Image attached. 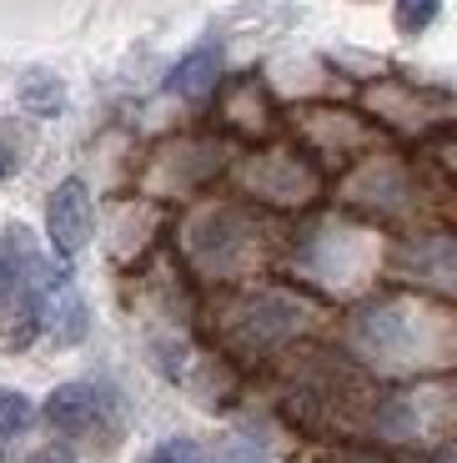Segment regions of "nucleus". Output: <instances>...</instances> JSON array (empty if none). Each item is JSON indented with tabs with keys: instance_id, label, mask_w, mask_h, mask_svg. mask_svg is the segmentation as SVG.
I'll return each mask as SVG.
<instances>
[{
	"instance_id": "1",
	"label": "nucleus",
	"mask_w": 457,
	"mask_h": 463,
	"mask_svg": "<svg viewBox=\"0 0 457 463\" xmlns=\"http://www.w3.org/2000/svg\"><path fill=\"white\" fill-rule=\"evenodd\" d=\"M116 418H121V403L106 383H61L56 393L46 398V423L66 439H91L96 433H111Z\"/></svg>"
},
{
	"instance_id": "2",
	"label": "nucleus",
	"mask_w": 457,
	"mask_h": 463,
	"mask_svg": "<svg viewBox=\"0 0 457 463\" xmlns=\"http://www.w3.org/2000/svg\"><path fill=\"white\" fill-rule=\"evenodd\" d=\"M46 232H51V247L61 257H76L80 247L91 242V192L86 182H61L46 202Z\"/></svg>"
},
{
	"instance_id": "3",
	"label": "nucleus",
	"mask_w": 457,
	"mask_h": 463,
	"mask_svg": "<svg viewBox=\"0 0 457 463\" xmlns=\"http://www.w3.org/2000/svg\"><path fill=\"white\" fill-rule=\"evenodd\" d=\"M217 76H221V51L217 46H196L191 56H182L176 61V71H172V91L176 96H186V101H196V96H206L211 86H217Z\"/></svg>"
},
{
	"instance_id": "4",
	"label": "nucleus",
	"mask_w": 457,
	"mask_h": 463,
	"mask_svg": "<svg viewBox=\"0 0 457 463\" xmlns=\"http://www.w3.org/2000/svg\"><path fill=\"white\" fill-rule=\"evenodd\" d=\"M21 106L31 116H56L61 106H66V86H61L51 71H31L25 86H21Z\"/></svg>"
},
{
	"instance_id": "5",
	"label": "nucleus",
	"mask_w": 457,
	"mask_h": 463,
	"mask_svg": "<svg viewBox=\"0 0 457 463\" xmlns=\"http://www.w3.org/2000/svg\"><path fill=\"white\" fill-rule=\"evenodd\" d=\"M437 11H443V0H397L392 5V21H397L402 35H423L437 21Z\"/></svg>"
},
{
	"instance_id": "6",
	"label": "nucleus",
	"mask_w": 457,
	"mask_h": 463,
	"mask_svg": "<svg viewBox=\"0 0 457 463\" xmlns=\"http://www.w3.org/2000/svg\"><path fill=\"white\" fill-rule=\"evenodd\" d=\"M31 423V398L25 393H0V433H15Z\"/></svg>"
},
{
	"instance_id": "7",
	"label": "nucleus",
	"mask_w": 457,
	"mask_h": 463,
	"mask_svg": "<svg viewBox=\"0 0 457 463\" xmlns=\"http://www.w3.org/2000/svg\"><path fill=\"white\" fill-rule=\"evenodd\" d=\"M146 463H201V449H196L191 439H166Z\"/></svg>"
},
{
	"instance_id": "8",
	"label": "nucleus",
	"mask_w": 457,
	"mask_h": 463,
	"mask_svg": "<svg viewBox=\"0 0 457 463\" xmlns=\"http://www.w3.org/2000/svg\"><path fill=\"white\" fill-rule=\"evenodd\" d=\"M31 463H76L66 449H41V453H31Z\"/></svg>"
},
{
	"instance_id": "9",
	"label": "nucleus",
	"mask_w": 457,
	"mask_h": 463,
	"mask_svg": "<svg viewBox=\"0 0 457 463\" xmlns=\"http://www.w3.org/2000/svg\"><path fill=\"white\" fill-rule=\"evenodd\" d=\"M11 172H15V151L5 146V141H0V182H5V176H11Z\"/></svg>"
},
{
	"instance_id": "10",
	"label": "nucleus",
	"mask_w": 457,
	"mask_h": 463,
	"mask_svg": "<svg viewBox=\"0 0 457 463\" xmlns=\"http://www.w3.org/2000/svg\"><path fill=\"white\" fill-rule=\"evenodd\" d=\"M0 288H5V262H0Z\"/></svg>"
}]
</instances>
